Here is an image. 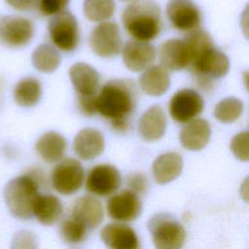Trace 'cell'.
I'll use <instances>...</instances> for the list:
<instances>
[{"instance_id": "cell-1", "label": "cell", "mask_w": 249, "mask_h": 249, "mask_svg": "<svg viewBox=\"0 0 249 249\" xmlns=\"http://www.w3.org/2000/svg\"><path fill=\"white\" fill-rule=\"evenodd\" d=\"M137 105V88L130 79L106 82L96 94L97 113L118 132H125Z\"/></svg>"}, {"instance_id": "cell-2", "label": "cell", "mask_w": 249, "mask_h": 249, "mask_svg": "<svg viewBox=\"0 0 249 249\" xmlns=\"http://www.w3.org/2000/svg\"><path fill=\"white\" fill-rule=\"evenodd\" d=\"M122 22L137 41L156 39L161 30V10L155 0H132L124 10Z\"/></svg>"}, {"instance_id": "cell-3", "label": "cell", "mask_w": 249, "mask_h": 249, "mask_svg": "<svg viewBox=\"0 0 249 249\" xmlns=\"http://www.w3.org/2000/svg\"><path fill=\"white\" fill-rule=\"evenodd\" d=\"M44 181L42 171L32 169L7 183L4 189V198L14 217L28 220L33 216L34 203L40 195L39 187Z\"/></svg>"}, {"instance_id": "cell-4", "label": "cell", "mask_w": 249, "mask_h": 249, "mask_svg": "<svg viewBox=\"0 0 249 249\" xmlns=\"http://www.w3.org/2000/svg\"><path fill=\"white\" fill-rule=\"evenodd\" d=\"M148 229L156 249H181L184 245L186 232L183 226L167 213L152 217Z\"/></svg>"}, {"instance_id": "cell-5", "label": "cell", "mask_w": 249, "mask_h": 249, "mask_svg": "<svg viewBox=\"0 0 249 249\" xmlns=\"http://www.w3.org/2000/svg\"><path fill=\"white\" fill-rule=\"evenodd\" d=\"M48 32L52 43L60 51L73 52L80 41L79 25L75 16L69 11H62L51 18Z\"/></svg>"}, {"instance_id": "cell-6", "label": "cell", "mask_w": 249, "mask_h": 249, "mask_svg": "<svg viewBox=\"0 0 249 249\" xmlns=\"http://www.w3.org/2000/svg\"><path fill=\"white\" fill-rule=\"evenodd\" d=\"M204 109L202 96L193 89H181L170 98L168 112L178 124H187L200 115Z\"/></svg>"}, {"instance_id": "cell-7", "label": "cell", "mask_w": 249, "mask_h": 249, "mask_svg": "<svg viewBox=\"0 0 249 249\" xmlns=\"http://www.w3.org/2000/svg\"><path fill=\"white\" fill-rule=\"evenodd\" d=\"M89 46L99 57L110 58L118 55L122 51V38L118 24L108 20L97 24L90 32Z\"/></svg>"}, {"instance_id": "cell-8", "label": "cell", "mask_w": 249, "mask_h": 249, "mask_svg": "<svg viewBox=\"0 0 249 249\" xmlns=\"http://www.w3.org/2000/svg\"><path fill=\"white\" fill-rule=\"evenodd\" d=\"M34 24L29 18L7 16L1 18L0 42L9 48H22L30 43L34 36Z\"/></svg>"}, {"instance_id": "cell-9", "label": "cell", "mask_w": 249, "mask_h": 249, "mask_svg": "<svg viewBox=\"0 0 249 249\" xmlns=\"http://www.w3.org/2000/svg\"><path fill=\"white\" fill-rule=\"evenodd\" d=\"M84 168L75 159L67 158L57 163L52 171V184L56 192L61 195L76 193L84 182Z\"/></svg>"}, {"instance_id": "cell-10", "label": "cell", "mask_w": 249, "mask_h": 249, "mask_svg": "<svg viewBox=\"0 0 249 249\" xmlns=\"http://www.w3.org/2000/svg\"><path fill=\"white\" fill-rule=\"evenodd\" d=\"M165 12L170 24L179 31L195 30L201 21L200 10L192 0H169Z\"/></svg>"}, {"instance_id": "cell-11", "label": "cell", "mask_w": 249, "mask_h": 249, "mask_svg": "<svg viewBox=\"0 0 249 249\" xmlns=\"http://www.w3.org/2000/svg\"><path fill=\"white\" fill-rule=\"evenodd\" d=\"M120 171L113 165L102 163L93 166L87 177V190L97 196H106L115 193L121 186Z\"/></svg>"}, {"instance_id": "cell-12", "label": "cell", "mask_w": 249, "mask_h": 249, "mask_svg": "<svg viewBox=\"0 0 249 249\" xmlns=\"http://www.w3.org/2000/svg\"><path fill=\"white\" fill-rule=\"evenodd\" d=\"M124 66L132 72H140L153 64L157 56L156 48L148 43L130 40L121 51Z\"/></svg>"}, {"instance_id": "cell-13", "label": "cell", "mask_w": 249, "mask_h": 249, "mask_svg": "<svg viewBox=\"0 0 249 249\" xmlns=\"http://www.w3.org/2000/svg\"><path fill=\"white\" fill-rule=\"evenodd\" d=\"M109 216L120 222L135 220L141 213L142 204L138 196L130 190H124L112 196L107 201Z\"/></svg>"}, {"instance_id": "cell-14", "label": "cell", "mask_w": 249, "mask_h": 249, "mask_svg": "<svg viewBox=\"0 0 249 249\" xmlns=\"http://www.w3.org/2000/svg\"><path fill=\"white\" fill-rule=\"evenodd\" d=\"M159 59L167 71H180L190 65V53L184 39L172 38L159 48Z\"/></svg>"}, {"instance_id": "cell-15", "label": "cell", "mask_w": 249, "mask_h": 249, "mask_svg": "<svg viewBox=\"0 0 249 249\" xmlns=\"http://www.w3.org/2000/svg\"><path fill=\"white\" fill-rule=\"evenodd\" d=\"M167 120L163 109L155 104L149 107L139 118L138 133L147 142L160 139L166 130Z\"/></svg>"}, {"instance_id": "cell-16", "label": "cell", "mask_w": 249, "mask_h": 249, "mask_svg": "<svg viewBox=\"0 0 249 249\" xmlns=\"http://www.w3.org/2000/svg\"><path fill=\"white\" fill-rule=\"evenodd\" d=\"M75 154L82 160H90L99 157L105 148V140L101 131L93 127L81 129L74 138Z\"/></svg>"}, {"instance_id": "cell-17", "label": "cell", "mask_w": 249, "mask_h": 249, "mask_svg": "<svg viewBox=\"0 0 249 249\" xmlns=\"http://www.w3.org/2000/svg\"><path fill=\"white\" fill-rule=\"evenodd\" d=\"M71 83L79 95H94L97 92L100 76L89 63L76 62L68 71Z\"/></svg>"}, {"instance_id": "cell-18", "label": "cell", "mask_w": 249, "mask_h": 249, "mask_svg": "<svg viewBox=\"0 0 249 249\" xmlns=\"http://www.w3.org/2000/svg\"><path fill=\"white\" fill-rule=\"evenodd\" d=\"M100 236L109 249H140L135 231L124 224L106 225L101 230Z\"/></svg>"}, {"instance_id": "cell-19", "label": "cell", "mask_w": 249, "mask_h": 249, "mask_svg": "<svg viewBox=\"0 0 249 249\" xmlns=\"http://www.w3.org/2000/svg\"><path fill=\"white\" fill-rule=\"evenodd\" d=\"M211 126L204 119H195L187 123L180 131L181 145L189 151H200L209 142Z\"/></svg>"}, {"instance_id": "cell-20", "label": "cell", "mask_w": 249, "mask_h": 249, "mask_svg": "<svg viewBox=\"0 0 249 249\" xmlns=\"http://www.w3.org/2000/svg\"><path fill=\"white\" fill-rule=\"evenodd\" d=\"M67 141L65 137L54 130L42 134L35 144V150L41 159L48 163L59 161L65 155Z\"/></svg>"}, {"instance_id": "cell-21", "label": "cell", "mask_w": 249, "mask_h": 249, "mask_svg": "<svg viewBox=\"0 0 249 249\" xmlns=\"http://www.w3.org/2000/svg\"><path fill=\"white\" fill-rule=\"evenodd\" d=\"M183 159L175 152H167L158 156L153 164L152 172L156 182L160 185L175 180L182 172Z\"/></svg>"}, {"instance_id": "cell-22", "label": "cell", "mask_w": 249, "mask_h": 249, "mask_svg": "<svg viewBox=\"0 0 249 249\" xmlns=\"http://www.w3.org/2000/svg\"><path fill=\"white\" fill-rule=\"evenodd\" d=\"M72 217L84 224L87 229L96 228L103 220L102 204L92 196H83L74 203Z\"/></svg>"}, {"instance_id": "cell-23", "label": "cell", "mask_w": 249, "mask_h": 249, "mask_svg": "<svg viewBox=\"0 0 249 249\" xmlns=\"http://www.w3.org/2000/svg\"><path fill=\"white\" fill-rule=\"evenodd\" d=\"M139 86L144 93L150 96H160L169 89V73L160 64L151 65L139 77Z\"/></svg>"}, {"instance_id": "cell-24", "label": "cell", "mask_w": 249, "mask_h": 249, "mask_svg": "<svg viewBox=\"0 0 249 249\" xmlns=\"http://www.w3.org/2000/svg\"><path fill=\"white\" fill-rule=\"evenodd\" d=\"M62 212L61 201L53 195H39L33 207V216L46 226L56 223L60 219Z\"/></svg>"}, {"instance_id": "cell-25", "label": "cell", "mask_w": 249, "mask_h": 249, "mask_svg": "<svg viewBox=\"0 0 249 249\" xmlns=\"http://www.w3.org/2000/svg\"><path fill=\"white\" fill-rule=\"evenodd\" d=\"M13 95L18 106L33 107L40 101L42 96L41 82L34 77H25L16 84Z\"/></svg>"}, {"instance_id": "cell-26", "label": "cell", "mask_w": 249, "mask_h": 249, "mask_svg": "<svg viewBox=\"0 0 249 249\" xmlns=\"http://www.w3.org/2000/svg\"><path fill=\"white\" fill-rule=\"evenodd\" d=\"M33 66L40 72L53 73L60 64V55L56 49L50 44L39 45L32 53Z\"/></svg>"}, {"instance_id": "cell-27", "label": "cell", "mask_w": 249, "mask_h": 249, "mask_svg": "<svg viewBox=\"0 0 249 249\" xmlns=\"http://www.w3.org/2000/svg\"><path fill=\"white\" fill-rule=\"evenodd\" d=\"M244 111L243 102L236 97H226L220 100L214 108V117L222 124H231L237 121Z\"/></svg>"}, {"instance_id": "cell-28", "label": "cell", "mask_w": 249, "mask_h": 249, "mask_svg": "<svg viewBox=\"0 0 249 249\" xmlns=\"http://www.w3.org/2000/svg\"><path fill=\"white\" fill-rule=\"evenodd\" d=\"M114 0H84L83 13L90 21L103 22L112 18L115 12Z\"/></svg>"}, {"instance_id": "cell-29", "label": "cell", "mask_w": 249, "mask_h": 249, "mask_svg": "<svg viewBox=\"0 0 249 249\" xmlns=\"http://www.w3.org/2000/svg\"><path fill=\"white\" fill-rule=\"evenodd\" d=\"M87 230L84 224L71 217L62 222L60 226V235L66 243L77 244L86 238Z\"/></svg>"}, {"instance_id": "cell-30", "label": "cell", "mask_w": 249, "mask_h": 249, "mask_svg": "<svg viewBox=\"0 0 249 249\" xmlns=\"http://www.w3.org/2000/svg\"><path fill=\"white\" fill-rule=\"evenodd\" d=\"M230 148L233 156L241 161L249 160V133L247 130L235 134L230 143Z\"/></svg>"}, {"instance_id": "cell-31", "label": "cell", "mask_w": 249, "mask_h": 249, "mask_svg": "<svg viewBox=\"0 0 249 249\" xmlns=\"http://www.w3.org/2000/svg\"><path fill=\"white\" fill-rule=\"evenodd\" d=\"M70 0H36L35 7L42 16H54L65 10Z\"/></svg>"}, {"instance_id": "cell-32", "label": "cell", "mask_w": 249, "mask_h": 249, "mask_svg": "<svg viewBox=\"0 0 249 249\" xmlns=\"http://www.w3.org/2000/svg\"><path fill=\"white\" fill-rule=\"evenodd\" d=\"M11 249H39L37 237L32 231H19L12 240Z\"/></svg>"}, {"instance_id": "cell-33", "label": "cell", "mask_w": 249, "mask_h": 249, "mask_svg": "<svg viewBox=\"0 0 249 249\" xmlns=\"http://www.w3.org/2000/svg\"><path fill=\"white\" fill-rule=\"evenodd\" d=\"M77 105H78V110L84 116H87V117L94 116L97 113L96 94H94V95H78Z\"/></svg>"}, {"instance_id": "cell-34", "label": "cell", "mask_w": 249, "mask_h": 249, "mask_svg": "<svg viewBox=\"0 0 249 249\" xmlns=\"http://www.w3.org/2000/svg\"><path fill=\"white\" fill-rule=\"evenodd\" d=\"M126 183L128 187L131 189L133 193L137 194H143L146 192L148 187V182L146 176L141 172H134L127 176Z\"/></svg>"}, {"instance_id": "cell-35", "label": "cell", "mask_w": 249, "mask_h": 249, "mask_svg": "<svg viewBox=\"0 0 249 249\" xmlns=\"http://www.w3.org/2000/svg\"><path fill=\"white\" fill-rule=\"evenodd\" d=\"M5 2L18 11H29L35 7L36 0H5Z\"/></svg>"}, {"instance_id": "cell-36", "label": "cell", "mask_w": 249, "mask_h": 249, "mask_svg": "<svg viewBox=\"0 0 249 249\" xmlns=\"http://www.w3.org/2000/svg\"><path fill=\"white\" fill-rule=\"evenodd\" d=\"M121 1H130V0H121Z\"/></svg>"}, {"instance_id": "cell-37", "label": "cell", "mask_w": 249, "mask_h": 249, "mask_svg": "<svg viewBox=\"0 0 249 249\" xmlns=\"http://www.w3.org/2000/svg\"><path fill=\"white\" fill-rule=\"evenodd\" d=\"M1 18H1V17H0V22H1Z\"/></svg>"}]
</instances>
